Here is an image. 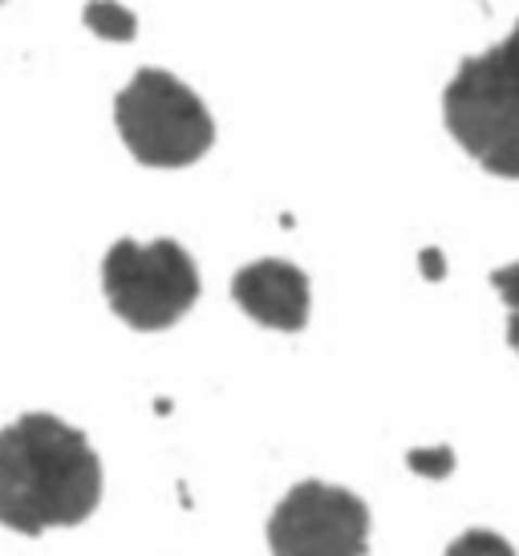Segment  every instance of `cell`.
<instances>
[{"label": "cell", "mask_w": 519, "mask_h": 556, "mask_svg": "<svg viewBox=\"0 0 519 556\" xmlns=\"http://www.w3.org/2000/svg\"><path fill=\"white\" fill-rule=\"evenodd\" d=\"M102 289L130 329L159 333L199 301V268L179 240H118L102 261Z\"/></svg>", "instance_id": "277c9868"}, {"label": "cell", "mask_w": 519, "mask_h": 556, "mask_svg": "<svg viewBox=\"0 0 519 556\" xmlns=\"http://www.w3.org/2000/svg\"><path fill=\"white\" fill-rule=\"evenodd\" d=\"M491 285H495V293L504 296L507 305V341H511V350L519 357V261L504 264V268H495L491 273Z\"/></svg>", "instance_id": "ba28073f"}, {"label": "cell", "mask_w": 519, "mask_h": 556, "mask_svg": "<svg viewBox=\"0 0 519 556\" xmlns=\"http://www.w3.org/2000/svg\"><path fill=\"white\" fill-rule=\"evenodd\" d=\"M273 556H366L369 508L325 479L296 483L268 520Z\"/></svg>", "instance_id": "5b68a950"}, {"label": "cell", "mask_w": 519, "mask_h": 556, "mask_svg": "<svg viewBox=\"0 0 519 556\" xmlns=\"http://www.w3.org/2000/svg\"><path fill=\"white\" fill-rule=\"evenodd\" d=\"M422 268H427L430 277L439 280V277H443V256H439L434 248H430V252H422Z\"/></svg>", "instance_id": "8fae6325"}, {"label": "cell", "mask_w": 519, "mask_h": 556, "mask_svg": "<svg viewBox=\"0 0 519 556\" xmlns=\"http://www.w3.org/2000/svg\"><path fill=\"white\" fill-rule=\"evenodd\" d=\"M102 500V459L58 415H25L0 431V525L41 536L90 520Z\"/></svg>", "instance_id": "6da1fadb"}, {"label": "cell", "mask_w": 519, "mask_h": 556, "mask_svg": "<svg viewBox=\"0 0 519 556\" xmlns=\"http://www.w3.org/2000/svg\"><path fill=\"white\" fill-rule=\"evenodd\" d=\"M114 123L142 167H187L215 142L212 110L167 70H138L114 102Z\"/></svg>", "instance_id": "3957f363"}, {"label": "cell", "mask_w": 519, "mask_h": 556, "mask_svg": "<svg viewBox=\"0 0 519 556\" xmlns=\"http://www.w3.org/2000/svg\"><path fill=\"white\" fill-rule=\"evenodd\" d=\"M0 4H4V0H0Z\"/></svg>", "instance_id": "7c38bea8"}, {"label": "cell", "mask_w": 519, "mask_h": 556, "mask_svg": "<svg viewBox=\"0 0 519 556\" xmlns=\"http://www.w3.org/2000/svg\"><path fill=\"white\" fill-rule=\"evenodd\" d=\"M231 296L236 305L252 317L256 325L280 329V333H296L308 325L313 309V293H308V277L289 261H252L244 264L236 280H231Z\"/></svg>", "instance_id": "8992f818"}, {"label": "cell", "mask_w": 519, "mask_h": 556, "mask_svg": "<svg viewBox=\"0 0 519 556\" xmlns=\"http://www.w3.org/2000/svg\"><path fill=\"white\" fill-rule=\"evenodd\" d=\"M81 21L90 25V33L106 37V41H135L138 33V16L126 4H118V0H90Z\"/></svg>", "instance_id": "52a82bcc"}, {"label": "cell", "mask_w": 519, "mask_h": 556, "mask_svg": "<svg viewBox=\"0 0 519 556\" xmlns=\"http://www.w3.org/2000/svg\"><path fill=\"white\" fill-rule=\"evenodd\" d=\"M443 118L479 167L519 179V25L499 46L458 65L446 81Z\"/></svg>", "instance_id": "7a4b0ae2"}, {"label": "cell", "mask_w": 519, "mask_h": 556, "mask_svg": "<svg viewBox=\"0 0 519 556\" xmlns=\"http://www.w3.org/2000/svg\"><path fill=\"white\" fill-rule=\"evenodd\" d=\"M406 464H410L414 471L430 476V479H443L446 471L455 467V455H451V447H422V451H410V455H406Z\"/></svg>", "instance_id": "30bf717a"}, {"label": "cell", "mask_w": 519, "mask_h": 556, "mask_svg": "<svg viewBox=\"0 0 519 556\" xmlns=\"http://www.w3.org/2000/svg\"><path fill=\"white\" fill-rule=\"evenodd\" d=\"M446 556H516V548L499 536V532H488V528H471V532H463Z\"/></svg>", "instance_id": "9c48e42d"}]
</instances>
